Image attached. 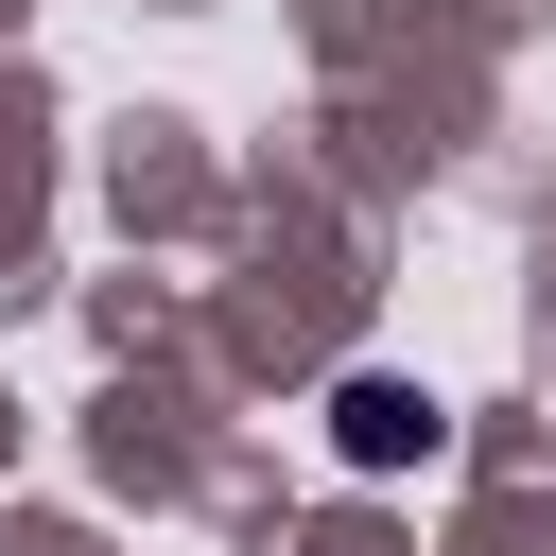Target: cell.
Returning a JSON list of instances; mask_svg holds the SVG:
<instances>
[{
    "mask_svg": "<svg viewBox=\"0 0 556 556\" xmlns=\"http://www.w3.org/2000/svg\"><path fill=\"white\" fill-rule=\"evenodd\" d=\"M330 434H348V469H400V452H417L434 417H417L400 382H348V400H330Z\"/></svg>",
    "mask_w": 556,
    "mask_h": 556,
    "instance_id": "obj_1",
    "label": "cell"
}]
</instances>
